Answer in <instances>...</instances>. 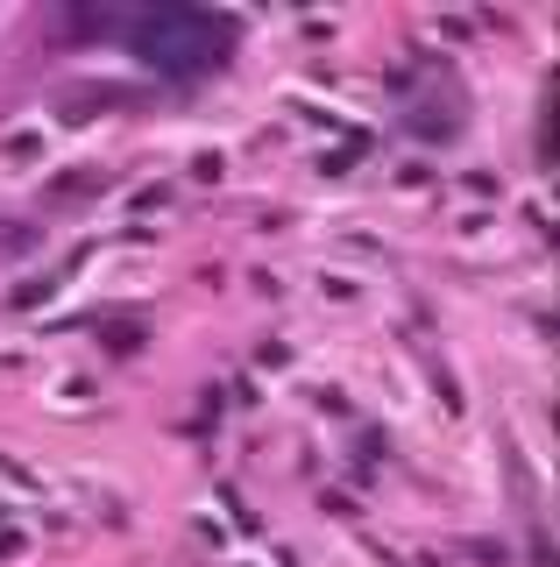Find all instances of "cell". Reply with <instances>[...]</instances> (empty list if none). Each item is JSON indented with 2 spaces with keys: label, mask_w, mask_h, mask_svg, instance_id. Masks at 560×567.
I'll list each match as a JSON object with an SVG mask.
<instances>
[{
  "label": "cell",
  "mask_w": 560,
  "mask_h": 567,
  "mask_svg": "<svg viewBox=\"0 0 560 567\" xmlns=\"http://www.w3.org/2000/svg\"><path fill=\"white\" fill-rule=\"evenodd\" d=\"M135 50H142V57H157L163 72H207L220 50H228V22L163 8V14H149V22L135 29Z\"/></svg>",
  "instance_id": "obj_1"
}]
</instances>
